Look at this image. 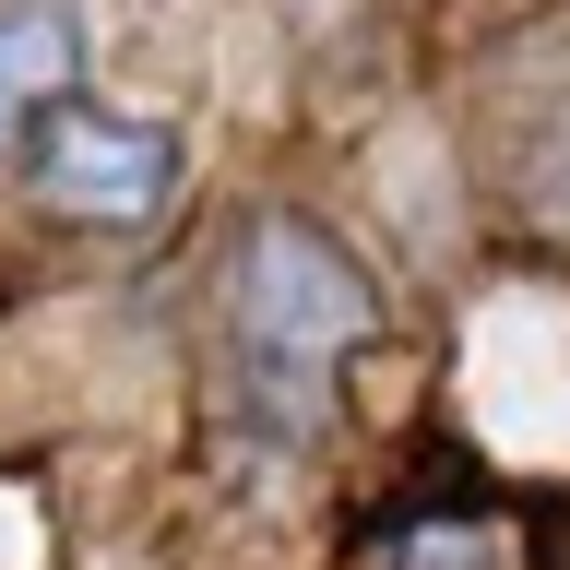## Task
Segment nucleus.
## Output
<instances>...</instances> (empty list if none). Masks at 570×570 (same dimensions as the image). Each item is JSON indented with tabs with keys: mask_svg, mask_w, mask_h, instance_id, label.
<instances>
[{
	"mask_svg": "<svg viewBox=\"0 0 570 570\" xmlns=\"http://www.w3.org/2000/svg\"><path fill=\"white\" fill-rule=\"evenodd\" d=\"M368 274L321 238L309 214H262L238 238V285H226V345H238V404L274 440H309L333 404V368L368 345Z\"/></svg>",
	"mask_w": 570,
	"mask_h": 570,
	"instance_id": "1",
	"label": "nucleus"
},
{
	"mask_svg": "<svg viewBox=\"0 0 570 570\" xmlns=\"http://www.w3.org/2000/svg\"><path fill=\"white\" fill-rule=\"evenodd\" d=\"M24 190L60 226H155L178 190V131L131 119V107H96V96H60L24 131Z\"/></svg>",
	"mask_w": 570,
	"mask_h": 570,
	"instance_id": "2",
	"label": "nucleus"
},
{
	"mask_svg": "<svg viewBox=\"0 0 570 570\" xmlns=\"http://www.w3.org/2000/svg\"><path fill=\"white\" fill-rule=\"evenodd\" d=\"M60 96H83V24L71 0H0V167Z\"/></svg>",
	"mask_w": 570,
	"mask_h": 570,
	"instance_id": "3",
	"label": "nucleus"
}]
</instances>
